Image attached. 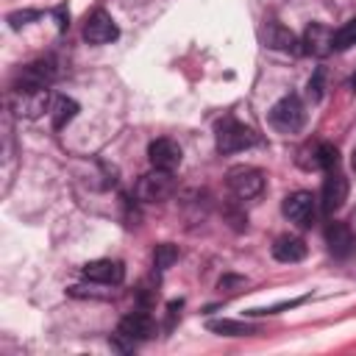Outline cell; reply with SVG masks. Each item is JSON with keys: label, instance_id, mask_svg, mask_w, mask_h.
Segmentation results:
<instances>
[{"label": "cell", "instance_id": "1", "mask_svg": "<svg viewBox=\"0 0 356 356\" xmlns=\"http://www.w3.org/2000/svg\"><path fill=\"white\" fill-rule=\"evenodd\" d=\"M259 142V136L253 134V128L236 122L234 117H225L217 122V150L220 153H239L248 150Z\"/></svg>", "mask_w": 356, "mask_h": 356}, {"label": "cell", "instance_id": "2", "mask_svg": "<svg viewBox=\"0 0 356 356\" xmlns=\"http://www.w3.org/2000/svg\"><path fill=\"white\" fill-rule=\"evenodd\" d=\"M225 184H228V189H231L234 197L250 200V197L261 195V189H264V172L259 167H250V164H236V167L228 170Z\"/></svg>", "mask_w": 356, "mask_h": 356}, {"label": "cell", "instance_id": "3", "mask_svg": "<svg viewBox=\"0 0 356 356\" xmlns=\"http://www.w3.org/2000/svg\"><path fill=\"white\" fill-rule=\"evenodd\" d=\"M303 120H306V111H303L300 97H295V95H284L270 108V125L281 134H298L303 128Z\"/></svg>", "mask_w": 356, "mask_h": 356}, {"label": "cell", "instance_id": "4", "mask_svg": "<svg viewBox=\"0 0 356 356\" xmlns=\"http://www.w3.org/2000/svg\"><path fill=\"white\" fill-rule=\"evenodd\" d=\"M47 103H50V92L44 86H19L17 83L11 92V108L28 120L39 117L47 108Z\"/></svg>", "mask_w": 356, "mask_h": 356}, {"label": "cell", "instance_id": "5", "mask_svg": "<svg viewBox=\"0 0 356 356\" xmlns=\"http://www.w3.org/2000/svg\"><path fill=\"white\" fill-rule=\"evenodd\" d=\"M172 189H175L172 172L153 167L147 175L139 178V184H136V197L145 200V203H159V200H167V197L172 195Z\"/></svg>", "mask_w": 356, "mask_h": 356}, {"label": "cell", "instance_id": "6", "mask_svg": "<svg viewBox=\"0 0 356 356\" xmlns=\"http://www.w3.org/2000/svg\"><path fill=\"white\" fill-rule=\"evenodd\" d=\"M117 36H120V28H117V22L111 19L108 11L97 8V11H92L86 17V22H83V39L89 44H106V42H114Z\"/></svg>", "mask_w": 356, "mask_h": 356}, {"label": "cell", "instance_id": "7", "mask_svg": "<svg viewBox=\"0 0 356 356\" xmlns=\"http://www.w3.org/2000/svg\"><path fill=\"white\" fill-rule=\"evenodd\" d=\"M300 47L314 58H325L328 53H334V31L323 22H309L300 36Z\"/></svg>", "mask_w": 356, "mask_h": 356}, {"label": "cell", "instance_id": "8", "mask_svg": "<svg viewBox=\"0 0 356 356\" xmlns=\"http://www.w3.org/2000/svg\"><path fill=\"white\" fill-rule=\"evenodd\" d=\"M83 278L92 284H103V286H117L125 278V267L117 259H95L83 264Z\"/></svg>", "mask_w": 356, "mask_h": 356}, {"label": "cell", "instance_id": "9", "mask_svg": "<svg viewBox=\"0 0 356 356\" xmlns=\"http://www.w3.org/2000/svg\"><path fill=\"white\" fill-rule=\"evenodd\" d=\"M284 217L289 222H298V225H312L314 220V195L312 192H292L284 197V206H281Z\"/></svg>", "mask_w": 356, "mask_h": 356}, {"label": "cell", "instance_id": "10", "mask_svg": "<svg viewBox=\"0 0 356 356\" xmlns=\"http://www.w3.org/2000/svg\"><path fill=\"white\" fill-rule=\"evenodd\" d=\"M320 200H323V211L325 214H334V211H339L345 206V200H348V181H345L342 172L328 170V178L323 181V197Z\"/></svg>", "mask_w": 356, "mask_h": 356}, {"label": "cell", "instance_id": "11", "mask_svg": "<svg viewBox=\"0 0 356 356\" xmlns=\"http://www.w3.org/2000/svg\"><path fill=\"white\" fill-rule=\"evenodd\" d=\"M181 145L178 142H172V139H153L150 145H147V159H150V164L153 167H159V170H175L178 164H181Z\"/></svg>", "mask_w": 356, "mask_h": 356}, {"label": "cell", "instance_id": "12", "mask_svg": "<svg viewBox=\"0 0 356 356\" xmlns=\"http://www.w3.org/2000/svg\"><path fill=\"white\" fill-rule=\"evenodd\" d=\"M325 242H328V250L339 259H345L356 250V236L350 234V228L345 222H337V220L325 225Z\"/></svg>", "mask_w": 356, "mask_h": 356}, {"label": "cell", "instance_id": "13", "mask_svg": "<svg viewBox=\"0 0 356 356\" xmlns=\"http://www.w3.org/2000/svg\"><path fill=\"white\" fill-rule=\"evenodd\" d=\"M117 331H120L122 337H128V339H134V342L139 345L142 339H150V337L156 334V325H153L150 314H145V312H134V314H125V317L120 320Z\"/></svg>", "mask_w": 356, "mask_h": 356}, {"label": "cell", "instance_id": "14", "mask_svg": "<svg viewBox=\"0 0 356 356\" xmlns=\"http://www.w3.org/2000/svg\"><path fill=\"white\" fill-rule=\"evenodd\" d=\"M56 78V61L47 56V58H36L31 61L22 75H19V86H50V81Z\"/></svg>", "mask_w": 356, "mask_h": 356}, {"label": "cell", "instance_id": "15", "mask_svg": "<svg viewBox=\"0 0 356 356\" xmlns=\"http://www.w3.org/2000/svg\"><path fill=\"white\" fill-rule=\"evenodd\" d=\"M273 256L284 264H295L306 256V242L300 236H292V234H284L273 242Z\"/></svg>", "mask_w": 356, "mask_h": 356}, {"label": "cell", "instance_id": "16", "mask_svg": "<svg viewBox=\"0 0 356 356\" xmlns=\"http://www.w3.org/2000/svg\"><path fill=\"white\" fill-rule=\"evenodd\" d=\"M264 44L267 47H273V50H284V53H292V50H298V36L286 28V25H281V22H270L267 25V31H264Z\"/></svg>", "mask_w": 356, "mask_h": 356}, {"label": "cell", "instance_id": "17", "mask_svg": "<svg viewBox=\"0 0 356 356\" xmlns=\"http://www.w3.org/2000/svg\"><path fill=\"white\" fill-rule=\"evenodd\" d=\"M78 111H81V106H78L72 97H56V103H53V108H50L53 128H56V131L67 128V125H70V122L78 117Z\"/></svg>", "mask_w": 356, "mask_h": 356}, {"label": "cell", "instance_id": "18", "mask_svg": "<svg viewBox=\"0 0 356 356\" xmlns=\"http://www.w3.org/2000/svg\"><path fill=\"white\" fill-rule=\"evenodd\" d=\"M206 328L214 331V334H220V337H250V334L259 331L256 325L242 323V320H209Z\"/></svg>", "mask_w": 356, "mask_h": 356}, {"label": "cell", "instance_id": "19", "mask_svg": "<svg viewBox=\"0 0 356 356\" xmlns=\"http://www.w3.org/2000/svg\"><path fill=\"white\" fill-rule=\"evenodd\" d=\"M353 44H356V17L334 31V50H348Z\"/></svg>", "mask_w": 356, "mask_h": 356}, {"label": "cell", "instance_id": "20", "mask_svg": "<svg viewBox=\"0 0 356 356\" xmlns=\"http://www.w3.org/2000/svg\"><path fill=\"white\" fill-rule=\"evenodd\" d=\"M172 261H178V248L170 245V242L156 245V250H153V264H156V270H167Z\"/></svg>", "mask_w": 356, "mask_h": 356}, {"label": "cell", "instance_id": "21", "mask_svg": "<svg viewBox=\"0 0 356 356\" xmlns=\"http://www.w3.org/2000/svg\"><path fill=\"white\" fill-rule=\"evenodd\" d=\"M317 159H320V167L323 170H337V164H339V153L328 142H320L317 145Z\"/></svg>", "mask_w": 356, "mask_h": 356}, {"label": "cell", "instance_id": "22", "mask_svg": "<svg viewBox=\"0 0 356 356\" xmlns=\"http://www.w3.org/2000/svg\"><path fill=\"white\" fill-rule=\"evenodd\" d=\"M298 164L303 170H320V159H317V145H306L300 153H298Z\"/></svg>", "mask_w": 356, "mask_h": 356}, {"label": "cell", "instance_id": "23", "mask_svg": "<svg viewBox=\"0 0 356 356\" xmlns=\"http://www.w3.org/2000/svg\"><path fill=\"white\" fill-rule=\"evenodd\" d=\"M36 17H39V11H31V8L28 11H14V14H8V22H11V28H22Z\"/></svg>", "mask_w": 356, "mask_h": 356}, {"label": "cell", "instance_id": "24", "mask_svg": "<svg viewBox=\"0 0 356 356\" xmlns=\"http://www.w3.org/2000/svg\"><path fill=\"white\" fill-rule=\"evenodd\" d=\"M309 97L312 100L323 97V70H314V75L309 78Z\"/></svg>", "mask_w": 356, "mask_h": 356}, {"label": "cell", "instance_id": "25", "mask_svg": "<svg viewBox=\"0 0 356 356\" xmlns=\"http://www.w3.org/2000/svg\"><path fill=\"white\" fill-rule=\"evenodd\" d=\"M56 19H58V31H67V25H70V11H67L64 6H58V8H56Z\"/></svg>", "mask_w": 356, "mask_h": 356}, {"label": "cell", "instance_id": "26", "mask_svg": "<svg viewBox=\"0 0 356 356\" xmlns=\"http://www.w3.org/2000/svg\"><path fill=\"white\" fill-rule=\"evenodd\" d=\"M234 284H245V278H239V275H225V278H220V289H228V286H234Z\"/></svg>", "mask_w": 356, "mask_h": 356}, {"label": "cell", "instance_id": "27", "mask_svg": "<svg viewBox=\"0 0 356 356\" xmlns=\"http://www.w3.org/2000/svg\"><path fill=\"white\" fill-rule=\"evenodd\" d=\"M350 86H353V89H356V72H353V78H350Z\"/></svg>", "mask_w": 356, "mask_h": 356}]
</instances>
